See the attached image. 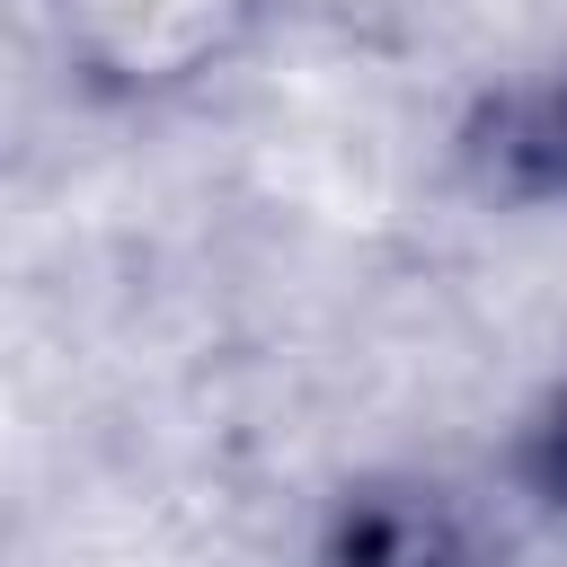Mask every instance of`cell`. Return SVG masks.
I'll return each mask as SVG.
<instances>
[{"instance_id":"obj_1","label":"cell","mask_w":567,"mask_h":567,"mask_svg":"<svg viewBox=\"0 0 567 567\" xmlns=\"http://www.w3.org/2000/svg\"><path fill=\"white\" fill-rule=\"evenodd\" d=\"M266 0H62V62L89 97L151 106L195 80H213L248 35Z\"/></svg>"},{"instance_id":"obj_3","label":"cell","mask_w":567,"mask_h":567,"mask_svg":"<svg viewBox=\"0 0 567 567\" xmlns=\"http://www.w3.org/2000/svg\"><path fill=\"white\" fill-rule=\"evenodd\" d=\"M461 177L505 213H567V53L496 80L461 115Z\"/></svg>"},{"instance_id":"obj_4","label":"cell","mask_w":567,"mask_h":567,"mask_svg":"<svg viewBox=\"0 0 567 567\" xmlns=\"http://www.w3.org/2000/svg\"><path fill=\"white\" fill-rule=\"evenodd\" d=\"M505 470H514V487L532 496V514L567 532V372H558V381L532 399V416L514 425V452H505Z\"/></svg>"},{"instance_id":"obj_2","label":"cell","mask_w":567,"mask_h":567,"mask_svg":"<svg viewBox=\"0 0 567 567\" xmlns=\"http://www.w3.org/2000/svg\"><path fill=\"white\" fill-rule=\"evenodd\" d=\"M310 567H505V540L434 470H354L310 523Z\"/></svg>"}]
</instances>
